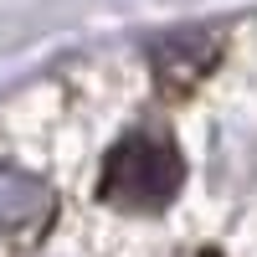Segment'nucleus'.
Wrapping results in <instances>:
<instances>
[{
    "label": "nucleus",
    "instance_id": "nucleus-1",
    "mask_svg": "<svg viewBox=\"0 0 257 257\" xmlns=\"http://www.w3.org/2000/svg\"><path fill=\"white\" fill-rule=\"evenodd\" d=\"M185 180V165L175 155V144L160 134H128L113 144L108 165H103L98 196L118 211H165L175 201V190Z\"/></svg>",
    "mask_w": 257,
    "mask_h": 257
},
{
    "label": "nucleus",
    "instance_id": "nucleus-2",
    "mask_svg": "<svg viewBox=\"0 0 257 257\" xmlns=\"http://www.w3.org/2000/svg\"><path fill=\"white\" fill-rule=\"evenodd\" d=\"M221 57V36L206 31V26H180V31H165L149 41V62H155L160 82H170V88H190V82H201L211 67H216Z\"/></svg>",
    "mask_w": 257,
    "mask_h": 257
},
{
    "label": "nucleus",
    "instance_id": "nucleus-3",
    "mask_svg": "<svg viewBox=\"0 0 257 257\" xmlns=\"http://www.w3.org/2000/svg\"><path fill=\"white\" fill-rule=\"evenodd\" d=\"M57 216V196L41 175L26 170H0V231L6 237H41Z\"/></svg>",
    "mask_w": 257,
    "mask_h": 257
}]
</instances>
